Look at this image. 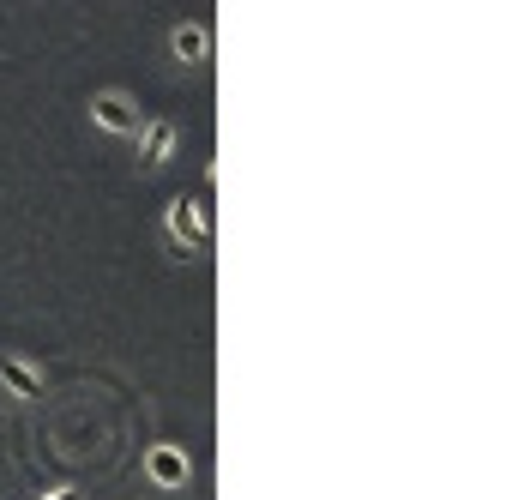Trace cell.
Here are the masks:
<instances>
[{"label":"cell","instance_id":"obj_7","mask_svg":"<svg viewBox=\"0 0 512 500\" xmlns=\"http://www.w3.org/2000/svg\"><path fill=\"white\" fill-rule=\"evenodd\" d=\"M49 500H85V494H79V488H55Z\"/></svg>","mask_w":512,"mask_h":500},{"label":"cell","instance_id":"obj_6","mask_svg":"<svg viewBox=\"0 0 512 500\" xmlns=\"http://www.w3.org/2000/svg\"><path fill=\"white\" fill-rule=\"evenodd\" d=\"M175 55H181L187 67H199V61L211 55V31H205V25H181V31H175Z\"/></svg>","mask_w":512,"mask_h":500},{"label":"cell","instance_id":"obj_1","mask_svg":"<svg viewBox=\"0 0 512 500\" xmlns=\"http://www.w3.org/2000/svg\"><path fill=\"white\" fill-rule=\"evenodd\" d=\"M163 229H169V254L175 260H187V254H199V247L211 241V229H205V217H199V199H175L169 205V217H163Z\"/></svg>","mask_w":512,"mask_h":500},{"label":"cell","instance_id":"obj_2","mask_svg":"<svg viewBox=\"0 0 512 500\" xmlns=\"http://www.w3.org/2000/svg\"><path fill=\"white\" fill-rule=\"evenodd\" d=\"M91 121L109 127V133H139V127H145L139 109H133V97H121V91H103V97L91 103Z\"/></svg>","mask_w":512,"mask_h":500},{"label":"cell","instance_id":"obj_4","mask_svg":"<svg viewBox=\"0 0 512 500\" xmlns=\"http://www.w3.org/2000/svg\"><path fill=\"white\" fill-rule=\"evenodd\" d=\"M145 470H151V482H163V488H181V482L193 476V464H187V458H181L175 446H151Z\"/></svg>","mask_w":512,"mask_h":500},{"label":"cell","instance_id":"obj_5","mask_svg":"<svg viewBox=\"0 0 512 500\" xmlns=\"http://www.w3.org/2000/svg\"><path fill=\"white\" fill-rule=\"evenodd\" d=\"M0 386H7L13 398H43V374L25 368L19 356H0Z\"/></svg>","mask_w":512,"mask_h":500},{"label":"cell","instance_id":"obj_3","mask_svg":"<svg viewBox=\"0 0 512 500\" xmlns=\"http://www.w3.org/2000/svg\"><path fill=\"white\" fill-rule=\"evenodd\" d=\"M139 133H145V139H139V163H145V169H157V163H169V151H175V139H181V127H175V121H145Z\"/></svg>","mask_w":512,"mask_h":500}]
</instances>
